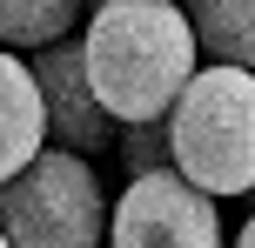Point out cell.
Masks as SVG:
<instances>
[{
    "mask_svg": "<svg viewBox=\"0 0 255 248\" xmlns=\"http://www.w3.org/2000/svg\"><path fill=\"white\" fill-rule=\"evenodd\" d=\"M94 101L115 121H154L195 81L202 40L175 0H94L81 27Z\"/></svg>",
    "mask_w": 255,
    "mask_h": 248,
    "instance_id": "1",
    "label": "cell"
},
{
    "mask_svg": "<svg viewBox=\"0 0 255 248\" xmlns=\"http://www.w3.org/2000/svg\"><path fill=\"white\" fill-rule=\"evenodd\" d=\"M168 148L175 168L208 195H249L255 188V67H195V81L168 107Z\"/></svg>",
    "mask_w": 255,
    "mask_h": 248,
    "instance_id": "2",
    "label": "cell"
},
{
    "mask_svg": "<svg viewBox=\"0 0 255 248\" xmlns=\"http://www.w3.org/2000/svg\"><path fill=\"white\" fill-rule=\"evenodd\" d=\"M0 228L13 248H108V188L88 155L40 148L0 181Z\"/></svg>",
    "mask_w": 255,
    "mask_h": 248,
    "instance_id": "3",
    "label": "cell"
},
{
    "mask_svg": "<svg viewBox=\"0 0 255 248\" xmlns=\"http://www.w3.org/2000/svg\"><path fill=\"white\" fill-rule=\"evenodd\" d=\"M108 248H229L215 195L195 188L181 168L128 174L121 201L108 208Z\"/></svg>",
    "mask_w": 255,
    "mask_h": 248,
    "instance_id": "4",
    "label": "cell"
},
{
    "mask_svg": "<svg viewBox=\"0 0 255 248\" xmlns=\"http://www.w3.org/2000/svg\"><path fill=\"white\" fill-rule=\"evenodd\" d=\"M34 81H40V101H47V141H54V148H74V155H101V148H115V128H121V121L94 101L81 34L40 47Z\"/></svg>",
    "mask_w": 255,
    "mask_h": 248,
    "instance_id": "5",
    "label": "cell"
},
{
    "mask_svg": "<svg viewBox=\"0 0 255 248\" xmlns=\"http://www.w3.org/2000/svg\"><path fill=\"white\" fill-rule=\"evenodd\" d=\"M40 148H47V101H40L34 61L0 47V181H13Z\"/></svg>",
    "mask_w": 255,
    "mask_h": 248,
    "instance_id": "6",
    "label": "cell"
},
{
    "mask_svg": "<svg viewBox=\"0 0 255 248\" xmlns=\"http://www.w3.org/2000/svg\"><path fill=\"white\" fill-rule=\"evenodd\" d=\"M181 13L208 61L255 67V0H181Z\"/></svg>",
    "mask_w": 255,
    "mask_h": 248,
    "instance_id": "7",
    "label": "cell"
},
{
    "mask_svg": "<svg viewBox=\"0 0 255 248\" xmlns=\"http://www.w3.org/2000/svg\"><path fill=\"white\" fill-rule=\"evenodd\" d=\"M88 20V0H0V47L40 54Z\"/></svg>",
    "mask_w": 255,
    "mask_h": 248,
    "instance_id": "8",
    "label": "cell"
},
{
    "mask_svg": "<svg viewBox=\"0 0 255 248\" xmlns=\"http://www.w3.org/2000/svg\"><path fill=\"white\" fill-rule=\"evenodd\" d=\"M115 148H121V168H128V174L175 168V148H168V114H154V121H121V128H115Z\"/></svg>",
    "mask_w": 255,
    "mask_h": 248,
    "instance_id": "9",
    "label": "cell"
},
{
    "mask_svg": "<svg viewBox=\"0 0 255 248\" xmlns=\"http://www.w3.org/2000/svg\"><path fill=\"white\" fill-rule=\"evenodd\" d=\"M229 248H255V215H249L242 228H235V242H229Z\"/></svg>",
    "mask_w": 255,
    "mask_h": 248,
    "instance_id": "10",
    "label": "cell"
},
{
    "mask_svg": "<svg viewBox=\"0 0 255 248\" xmlns=\"http://www.w3.org/2000/svg\"><path fill=\"white\" fill-rule=\"evenodd\" d=\"M0 248H13V242H7V228H0Z\"/></svg>",
    "mask_w": 255,
    "mask_h": 248,
    "instance_id": "11",
    "label": "cell"
},
{
    "mask_svg": "<svg viewBox=\"0 0 255 248\" xmlns=\"http://www.w3.org/2000/svg\"><path fill=\"white\" fill-rule=\"evenodd\" d=\"M88 7H94V0H88Z\"/></svg>",
    "mask_w": 255,
    "mask_h": 248,
    "instance_id": "12",
    "label": "cell"
}]
</instances>
